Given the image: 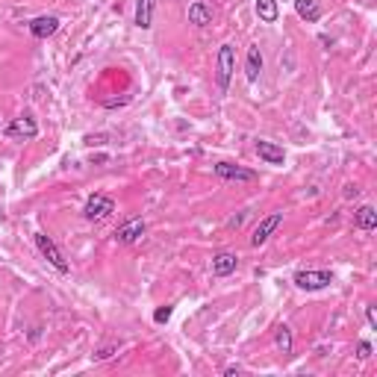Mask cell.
Returning <instances> with one entry per match:
<instances>
[{"label": "cell", "mask_w": 377, "mask_h": 377, "mask_svg": "<svg viewBox=\"0 0 377 377\" xmlns=\"http://www.w3.org/2000/svg\"><path fill=\"white\" fill-rule=\"evenodd\" d=\"M236 268H239V256H236L233 251H218L212 256V274L215 277H230Z\"/></svg>", "instance_id": "cell-10"}, {"label": "cell", "mask_w": 377, "mask_h": 377, "mask_svg": "<svg viewBox=\"0 0 377 377\" xmlns=\"http://www.w3.org/2000/svg\"><path fill=\"white\" fill-rule=\"evenodd\" d=\"M59 27H62V21H59L56 15H38V18H33V21L27 24L33 38H50V35L59 33Z\"/></svg>", "instance_id": "cell-9"}, {"label": "cell", "mask_w": 377, "mask_h": 377, "mask_svg": "<svg viewBox=\"0 0 377 377\" xmlns=\"http://www.w3.org/2000/svg\"><path fill=\"white\" fill-rule=\"evenodd\" d=\"M366 319H368V327H377V315H374V307H366Z\"/></svg>", "instance_id": "cell-22"}, {"label": "cell", "mask_w": 377, "mask_h": 377, "mask_svg": "<svg viewBox=\"0 0 377 377\" xmlns=\"http://www.w3.org/2000/svg\"><path fill=\"white\" fill-rule=\"evenodd\" d=\"M274 345H277V351H280V354H292L295 351V342H292V330L286 327V324H280V327H277V333H274Z\"/></svg>", "instance_id": "cell-18"}, {"label": "cell", "mask_w": 377, "mask_h": 377, "mask_svg": "<svg viewBox=\"0 0 377 377\" xmlns=\"http://www.w3.org/2000/svg\"><path fill=\"white\" fill-rule=\"evenodd\" d=\"M239 371H242V368H239V366H230V368H227V371H224V374H227V377H233V374H239Z\"/></svg>", "instance_id": "cell-23"}, {"label": "cell", "mask_w": 377, "mask_h": 377, "mask_svg": "<svg viewBox=\"0 0 377 377\" xmlns=\"http://www.w3.org/2000/svg\"><path fill=\"white\" fill-rule=\"evenodd\" d=\"M4 133H6V138H12V142H33V138H38V124H35L33 115H21V118H15Z\"/></svg>", "instance_id": "cell-5"}, {"label": "cell", "mask_w": 377, "mask_h": 377, "mask_svg": "<svg viewBox=\"0 0 377 377\" xmlns=\"http://www.w3.org/2000/svg\"><path fill=\"white\" fill-rule=\"evenodd\" d=\"M253 9H256V15H260L263 24H274L277 18H280V4H277V0H256Z\"/></svg>", "instance_id": "cell-17"}, {"label": "cell", "mask_w": 377, "mask_h": 377, "mask_svg": "<svg viewBox=\"0 0 377 377\" xmlns=\"http://www.w3.org/2000/svg\"><path fill=\"white\" fill-rule=\"evenodd\" d=\"M145 233H148L145 218H130V222H124L121 227L115 230V242H118V245H136Z\"/></svg>", "instance_id": "cell-8"}, {"label": "cell", "mask_w": 377, "mask_h": 377, "mask_svg": "<svg viewBox=\"0 0 377 377\" xmlns=\"http://www.w3.org/2000/svg\"><path fill=\"white\" fill-rule=\"evenodd\" d=\"M115 351H118L115 345H109V348H101V351H97V354H92V360H94V363H101V360H109V356H112Z\"/></svg>", "instance_id": "cell-20"}, {"label": "cell", "mask_w": 377, "mask_h": 377, "mask_svg": "<svg viewBox=\"0 0 377 377\" xmlns=\"http://www.w3.org/2000/svg\"><path fill=\"white\" fill-rule=\"evenodd\" d=\"M215 80H218V92H227L230 89V80H233V71H236V48L230 42H224L218 48V56H215Z\"/></svg>", "instance_id": "cell-1"}, {"label": "cell", "mask_w": 377, "mask_h": 377, "mask_svg": "<svg viewBox=\"0 0 377 377\" xmlns=\"http://www.w3.org/2000/svg\"><path fill=\"white\" fill-rule=\"evenodd\" d=\"M292 283L297 289H304V292H319V289H327L333 283V271H327V268H301V271H295Z\"/></svg>", "instance_id": "cell-2"}, {"label": "cell", "mask_w": 377, "mask_h": 377, "mask_svg": "<svg viewBox=\"0 0 377 377\" xmlns=\"http://www.w3.org/2000/svg\"><path fill=\"white\" fill-rule=\"evenodd\" d=\"M212 171H215V177H222V180H233V183H253L256 180L253 168H242L236 163H215Z\"/></svg>", "instance_id": "cell-7"}, {"label": "cell", "mask_w": 377, "mask_h": 377, "mask_svg": "<svg viewBox=\"0 0 377 377\" xmlns=\"http://www.w3.org/2000/svg\"><path fill=\"white\" fill-rule=\"evenodd\" d=\"M283 224V212H271V215H266L260 224L253 227V233H251V248H260V245H266L271 236L277 233V227Z\"/></svg>", "instance_id": "cell-6"}, {"label": "cell", "mask_w": 377, "mask_h": 377, "mask_svg": "<svg viewBox=\"0 0 377 377\" xmlns=\"http://www.w3.org/2000/svg\"><path fill=\"white\" fill-rule=\"evenodd\" d=\"M256 156H260L263 163H268V165H283L286 163V151L280 145H274V142H266V138L256 142Z\"/></svg>", "instance_id": "cell-11"}, {"label": "cell", "mask_w": 377, "mask_h": 377, "mask_svg": "<svg viewBox=\"0 0 377 377\" xmlns=\"http://www.w3.org/2000/svg\"><path fill=\"white\" fill-rule=\"evenodd\" d=\"M260 74H263V50L251 45L248 48V56H245V77H248V83H256L260 80Z\"/></svg>", "instance_id": "cell-12"}, {"label": "cell", "mask_w": 377, "mask_h": 377, "mask_svg": "<svg viewBox=\"0 0 377 377\" xmlns=\"http://www.w3.org/2000/svg\"><path fill=\"white\" fill-rule=\"evenodd\" d=\"M189 24L192 27H209L212 24V9L204 4V0H195L189 6Z\"/></svg>", "instance_id": "cell-15"}, {"label": "cell", "mask_w": 377, "mask_h": 377, "mask_svg": "<svg viewBox=\"0 0 377 377\" xmlns=\"http://www.w3.org/2000/svg\"><path fill=\"white\" fill-rule=\"evenodd\" d=\"M295 12L307 24H319L322 21V6L315 4V0H295Z\"/></svg>", "instance_id": "cell-14"}, {"label": "cell", "mask_w": 377, "mask_h": 377, "mask_svg": "<svg viewBox=\"0 0 377 377\" xmlns=\"http://www.w3.org/2000/svg\"><path fill=\"white\" fill-rule=\"evenodd\" d=\"M354 227L356 230H366V233H371L374 227H377V209L374 207H360V209H356L354 212Z\"/></svg>", "instance_id": "cell-16"}, {"label": "cell", "mask_w": 377, "mask_h": 377, "mask_svg": "<svg viewBox=\"0 0 377 377\" xmlns=\"http://www.w3.org/2000/svg\"><path fill=\"white\" fill-rule=\"evenodd\" d=\"M356 356H360V360H368V356H371V342H360V345H356Z\"/></svg>", "instance_id": "cell-21"}, {"label": "cell", "mask_w": 377, "mask_h": 377, "mask_svg": "<svg viewBox=\"0 0 377 377\" xmlns=\"http://www.w3.org/2000/svg\"><path fill=\"white\" fill-rule=\"evenodd\" d=\"M115 212V201L109 195H101V192H94L89 195V201L83 207V218L86 222H104V218H109Z\"/></svg>", "instance_id": "cell-4"}, {"label": "cell", "mask_w": 377, "mask_h": 377, "mask_svg": "<svg viewBox=\"0 0 377 377\" xmlns=\"http://www.w3.org/2000/svg\"><path fill=\"white\" fill-rule=\"evenodd\" d=\"M153 12H156V0H136V27L151 30L153 27Z\"/></svg>", "instance_id": "cell-13"}, {"label": "cell", "mask_w": 377, "mask_h": 377, "mask_svg": "<svg viewBox=\"0 0 377 377\" xmlns=\"http://www.w3.org/2000/svg\"><path fill=\"white\" fill-rule=\"evenodd\" d=\"M171 315H174V307H171V304L156 307V310H153V322H156V324H168V322H171Z\"/></svg>", "instance_id": "cell-19"}, {"label": "cell", "mask_w": 377, "mask_h": 377, "mask_svg": "<svg viewBox=\"0 0 377 377\" xmlns=\"http://www.w3.org/2000/svg\"><path fill=\"white\" fill-rule=\"evenodd\" d=\"M33 239H35V248H38V253H42L45 260H48V263H50V266H53L59 274H68V271H71V266H68V260H65V253L56 248V242L50 239L48 233H35Z\"/></svg>", "instance_id": "cell-3"}]
</instances>
